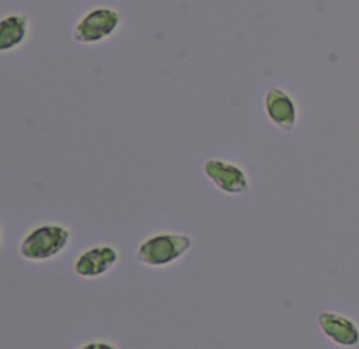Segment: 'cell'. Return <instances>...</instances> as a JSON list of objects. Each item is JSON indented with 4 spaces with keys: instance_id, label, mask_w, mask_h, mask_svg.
<instances>
[{
    "instance_id": "5",
    "label": "cell",
    "mask_w": 359,
    "mask_h": 349,
    "mask_svg": "<svg viewBox=\"0 0 359 349\" xmlns=\"http://www.w3.org/2000/svg\"><path fill=\"white\" fill-rule=\"evenodd\" d=\"M119 262V251L112 244H97L83 249L73 262V272L83 279L105 276Z\"/></svg>"
},
{
    "instance_id": "9",
    "label": "cell",
    "mask_w": 359,
    "mask_h": 349,
    "mask_svg": "<svg viewBox=\"0 0 359 349\" xmlns=\"http://www.w3.org/2000/svg\"><path fill=\"white\" fill-rule=\"evenodd\" d=\"M115 348H119V346L109 341H102V339L88 341L87 343L80 345V349H115Z\"/></svg>"
},
{
    "instance_id": "4",
    "label": "cell",
    "mask_w": 359,
    "mask_h": 349,
    "mask_svg": "<svg viewBox=\"0 0 359 349\" xmlns=\"http://www.w3.org/2000/svg\"><path fill=\"white\" fill-rule=\"evenodd\" d=\"M202 171L213 186L226 195L236 196L245 193L250 189L248 174L234 161L212 157L205 160Z\"/></svg>"
},
{
    "instance_id": "7",
    "label": "cell",
    "mask_w": 359,
    "mask_h": 349,
    "mask_svg": "<svg viewBox=\"0 0 359 349\" xmlns=\"http://www.w3.org/2000/svg\"><path fill=\"white\" fill-rule=\"evenodd\" d=\"M317 322L321 332L334 343L345 348L358 345L359 328L346 315L334 311H323L318 314Z\"/></svg>"
},
{
    "instance_id": "3",
    "label": "cell",
    "mask_w": 359,
    "mask_h": 349,
    "mask_svg": "<svg viewBox=\"0 0 359 349\" xmlns=\"http://www.w3.org/2000/svg\"><path fill=\"white\" fill-rule=\"evenodd\" d=\"M123 22V14L108 6L86 11L74 24L72 38L81 45H98L114 36Z\"/></svg>"
},
{
    "instance_id": "1",
    "label": "cell",
    "mask_w": 359,
    "mask_h": 349,
    "mask_svg": "<svg viewBox=\"0 0 359 349\" xmlns=\"http://www.w3.org/2000/svg\"><path fill=\"white\" fill-rule=\"evenodd\" d=\"M72 230L62 223H41L29 228L18 242V255L32 264L49 262L69 247Z\"/></svg>"
},
{
    "instance_id": "6",
    "label": "cell",
    "mask_w": 359,
    "mask_h": 349,
    "mask_svg": "<svg viewBox=\"0 0 359 349\" xmlns=\"http://www.w3.org/2000/svg\"><path fill=\"white\" fill-rule=\"evenodd\" d=\"M264 111L268 121L283 132L294 130L299 111L293 97L283 88L272 85L264 95Z\"/></svg>"
},
{
    "instance_id": "2",
    "label": "cell",
    "mask_w": 359,
    "mask_h": 349,
    "mask_svg": "<svg viewBox=\"0 0 359 349\" xmlns=\"http://www.w3.org/2000/svg\"><path fill=\"white\" fill-rule=\"evenodd\" d=\"M192 245V237L185 233H154L139 242L135 258L147 268H165L182 259Z\"/></svg>"
},
{
    "instance_id": "8",
    "label": "cell",
    "mask_w": 359,
    "mask_h": 349,
    "mask_svg": "<svg viewBox=\"0 0 359 349\" xmlns=\"http://www.w3.org/2000/svg\"><path fill=\"white\" fill-rule=\"evenodd\" d=\"M31 32V20L24 13H8L0 21V52L7 53L21 48Z\"/></svg>"
}]
</instances>
